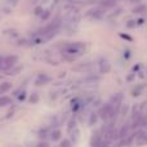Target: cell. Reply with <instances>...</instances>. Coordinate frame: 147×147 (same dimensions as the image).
Listing matches in <instances>:
<instances>
[{
    "mask_svg": "<svg viewBox=\"0 0 147 147\" xmlns=\"http://www.w3.org/2000/svg\"><path fill=\"white\" fill-rule=\"evenodd\" d=\"M9 105H12V99L9 98V97H0V107H5V106H9Z\"/></svg>",
    "mask_w": 147,
    "mask_h": 147,
    "instance_id": "obj_12",
    "label": "cell"
},
{
    "mask_svg": "<svg viewBox=\"0 0 147 147\" xmlns=\"http://www.w3.org/2000/svg\"><path fill=\"white\" fill-rule=\"evenodd\" d=\"M117 114H119V111H117L111 103H106L101 109V111H99V116H101V119L105 120L106 123L114 121Z\"/></svg>",
    "mask_w": 147,
    "mask_h": 147,
    "instance_id": "obj_2",
    "label": "cell"
},
{
    "mask_svg": "<svg viewBox=\"0 0 147 147\" xmlns=\"http://www.w3.org/2000/svg\"><path fill=\"white\" fill-rule=\"evenodd\" d=\"M116 1L117 0H101L99 1V7L105 8V9H107V8H112L116 5Z\"/></svg>",
    "mask_w": 147,
    "mask_h": 147,
    "instance_id": "obj_11",
    "label": "cell"
},
{
    "mask_svg": "<svg viewBox=\"0 0 147 147\" xmlns=\"http://www.w3.org/2000/svg\"><path fill=\"white\" fill-rule=\"evenodd\" d=\"M61 136H62V132L58 129V128H53V129L51 130V133H49V137H51V140L53 141V142L61 140Z\"/></svg>",
    "mask_w": 147,
    "mask_h": 147,
    "instance_id": "obj_10",
    "label": "cell"
},
{
    "mask_svg": "<svg viewBox=\"0 0 147 147\" xmlns=\"http://www.w3.org/2000/svg\"><path fill=\"white\" fill-rule=\"evenodd\" d=\"M49 81H51V76L49 75H47V74H39L35 80V84L36 85H45Z\"/></svg>",
    "mask_w": 147,
    "mask_h": 147,
    "instance_id": "obj_9",
    "label": "cell"
},
{
    "mask_svg": "<svg viewBox=\"0 0 147 147\" xmlns=\"http://www.w3.org/2000/svg\"><path fill=\"white\" fill-rule=\"evenodd\" d=\"M105 13H106V9L102 7H98V8H94V9L89 10L88 17L90 20H101V18H103Z\"/></svg>",
    "mask_w": 147,
    "mask_h": 147,
    "instance_id": "obj_5",
    "label": "cell"
},
{
    "mask_svg": "<svg viewBox=\"0 0 147 147\" xmlns=\"http://www.w3.org/2000/svg\"><path fill=\"white\" fill-rule=\"evenodd\" d=\"M17 62L18 57L14 54H7V56L0 54V71H9L10 69L16 66Z\"/></svg>",
    "mask_w": 147,
    "mask_h": 147,
    "instance_id": "obj_3",
    "label": "cell"
},
{
    "mask_svg": "<svg viewBox=\"0 0 147 147\" xmlns=\"http://www.w3.org/2000/svg\"><path fill=\"white\" fill-rule=\"evenodd\" d=\"M98 70L101 74H109L111 71V63L107 59H101L98 63Z\"/></svg>",
    "mask_w": 147,
    "mask_h": 147,
    "instance_id": "obj_7",
    "label": "cell"
},
{
    "mask_svg": "<svg viewBox=\"0 0 147 147\" xmlns=\"http://www.w3.org/2000/svg\"><path fill=\"white\" fill-rule=\"evenodd\" d=\"M142 10H146L145 5H140V7L134 8V9H133V12H134V13H142Z\"/></svg>",
    "mask_w": 147,
    "mask_h": 147,
    "instance_id": "obj_15",
    "label": "cell"
},
{
    "mask_svg": "<svg viewBox=\"0 0 147 147\" xmlns=\"http://www.w3.org/2000/svg\"><path fill=\"white\" fill-rule=\"evenodd\" d=\"M86 49V44L83 41H71V43H66L61 47V54L62 58L66 61H75L79 57L84 54Z\"/></svg>",
    "mask_w": 147,
    "mask_h": 147,
    "instance_id": "obj_1",
    "label": "cell"
},
{
    "mask_svg": "<svg viewBox=\"0 0 147 147\" xmlns=\"http://www.w3.org/2000/svg\"><path fill=\"white\" fill-rule=\"evenodd\" d=\"M69 133L71 134V140H74L76 142L78 140V136H79V130H78V125H76V121H70L69 124Z\"/></svg>",
    "mask_w": 147,
    "mask_h": 147,
    "instance_id": "obj_8",
    "label": "cell"
},
{
    "mask_svg": "<svg viewBox=\"0 0 147 147\" xmlns=\"http://www.w3.org/2000/svg\"><path fill=\"white\" fill-rule=\"evenodd\" d=\"M147 145V130H138L134 133V138H133V146L136 147H142Z\"/></svg>",
    "mask_w": 147,
    "mask_h": 147,
    "instance_id": "obj_4",
    "label": "cell"
},
{
    "mask_svg": "<svg viewBox=\"0 0 147 147\" xmlns=\"http://www.w3.org/2000/svg\"><path fill=\"white\" fill-rule=\"evenodd\" d=\"M109 103H111L117 111H120V107H121V105H123V94L121 93L114 94V96L111 97V99H110Z\"/></svg>",
    "mask_w": 147,
    "mask_h": 147,
    "instance_id": "obj_6",
    "label": "cell"
},
{
    "mask_svg": "<svg viewBox=\"0 0 147 147\" xmlns=\"http://www.w3.org/2000/svg\"><path fill=\"white\" fill-rule=\"evenodd\" d=\"M10 83H3V84H0V96L1 94H4L5 92H8L10 89Z\"/></svg>",
    "mask_w": 147,
    "mask_h": 147,
    "instance_id": "obj_13",
    "label": "cell"
},
{
    "mask_svg": "<svg viewBox=\"0 0 147 147\" xmlns=\"http://www.w3.org/2000/svg\"><path fill=\"white\" fill-rule=\"evenodd\" d=\"M145 127H146V130H147V123H146V125H145Z\"/></svg>",
    "mask_w": 147,
    "mask_h": 147,
    "instance_id": "obj_18",
    "label": "cell"
},
{
    "mask_svg": "<svg viewBox=\"0 0 147 147\" xmlns=\"http://www.w3.org/2000/svg\"><path fill=\"white\" fill-rule=\"evenodd\" d=\"M36 147H49V145L47 142H40V143H38V146Z\"/></svg>",
    "mask_w": 147,
    "mask_h": 147,
    "instance_id": "obj_17",
    "label": "cell"
},
{
    "mask_svg": "<svg viewBox=\"0 0 147 147\" xmlns=\"http://www.w3.org/2000/svg\"><path fill=\"white\" fill-rule=\"evenodd\" d=\"M49 14H51V12H49V10H45V12H44V14H43V13H41V16H40V17H41V20H43V21H45L47 18L49 17Z\"/></svg>",
    "mask_w": 147,
    "mask_h": 147,
    "instance_id": "obj_16",
    "label": "cell"
},
{
    "mask_svg": "<svg viewBox=\"0 0 147 147\" xmlns=\"http://www.w3.org/2000/svg\"><path fill=\"white\" fill-rule=\"evenodd\" d=\"M58 147H72V143L70 140H63L61 143H59Z\"/></svg>",
    "mask_w": 147,
    "mask_h": 147,
    "instance_id": "obj_14",
    "label": "cell"
}]
</instances>
